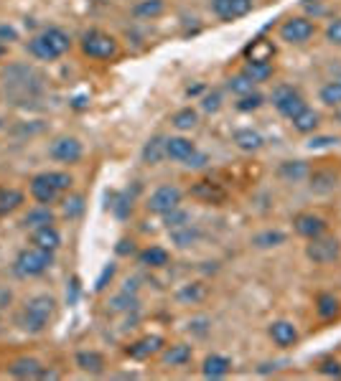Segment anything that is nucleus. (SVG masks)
<instances>
[{
	"instance_id": "58836bf2",
	"label": "nucleus",
	"mask_w": 341,
	"mask_h": 381,
	"mask_svg": "<svg viewBox=\"0 0 341 381\" xmlns=\"http://www.w3.org/2000/svg\"><path fill=\"white\" fill-rule=\"evenodd\" d=\"M163 224H166V229H179V226H186V224H191V216L189 211H184V209H173V211L163 213Z\"/></svg>"
},
{
	"instance_id": "49530a36",
	"label": "nucleus",
	"mask_w": 341,
	"mask_h": 381,
	"mask_svg": "<svg viewBox=\"0 0 341 381\" xmlns=\"http://www.w3.org/2000/svg\"><path fill=\"white\" fill-rule=\"evenodd\" d=\"M209 163V155L207 153H194V155H189V158L184 160V166H186V168H194V170H199V168H204V166H207Z\"/></svg>"
},
{
	"instance_id": "4c0bfd02",
	"label": "nucleus",
	"mask_w": 341,
	"mask_h": 381,
	"mask_svg": "<svg viewBox=\"0 0 341 381\" xmlns=\"http://www.w3.org/2000/svg\"><path fill=\"white\" fill-rule=\"evenodd\" d=\"M23 204V194L16 191V188H8V191H0V213H10L16 211L18 206Z\"/></svg>"
},
{
	"instance_id": "aec40b11",
	"label": "nucleus",
	"mask_w": 341,
	"mask_h": 381,
	"mask_svg": "<svg viewBox=\"0 0 341 381\" xmlns=\"http://www.w3.org/2000/svg\"><path fill=\"white\" fill-rule=\"evenodd\" d=\"M232 371V361L227 358V356H219V354H212L204 358V366H201V373L207 376V379H222L227 373Z\"/></svg>"
},
{
	"instance_id": "1a4fd4ad",
	"label": "nucleus",
	"mask_w": 341,
	"mask_h": 381,
	"mask_svg": "<svg viewBox=\"0 0 341 381\" xmlns=\"http://www.w3.org/2000/svg\"><path fill=\"white\" fill-rule=\"evenodd\" d=\"M49 155L59 163H66V166H72V163H79L81 155H84V148H81V142L77 137H69V135H62V137H56L51 145H49Z\"/></svg>"
},
{
	"instance_id": "5701e85b",
	"label": "nucleus",
	"mask_w": 341,
	"mask_h": 381,
	"mask_svg": "<svg viewBox=\"0 0 341 381\" xmlns=\"http://www.w3.org/2000/svg\"><path fill=\"white\" fill-rule=\"evenodd\" d=\"M143 163L145 166H158L166 158V137L163 135H153L151 140L143 145Z\"/></svg>"
},
{
	"instance_id": "f8f14e48",
	"label": "nucleus",
	"mask_w": 341,
	"mask_h": 381,
	"mask_svg": "<svg viewBox=\"0 0 341 381\" xmlns=\"http://www.w3.org/2000/svg\"><path fill=\"white\" fill-rule=\"evenodd\" d=\"M191 196L201 201V204H214V206H222L227 198V191L219 183L214 181H197L194 186H191Z\"/></svg>"
},
{
	"instance_id": "ddd939ff",
	"label": "nucleus",
	"mask_w": 341,
	"mask_h": 381,
	"mask_svg": "<svg viewBox=\"0 0 341 381\" xmlns=\"http://www.w3.org/2000/svg\"><path fill=\"white\" fill-rule=\"evenodd\" d=\"M268 336L273 338V343L278 348H290L298 343V330L290 320H275V323H270Z\"/></svg>"
},
{
	"instance_id": "5fc2aeb1",
	"label": "nucleus",
	"mask_w": 341,
	"mask_h": 381,
	"mask_svg": "<svg viewBox=\"0 0 341 381\" xmlns=\"http://www.w3.org/2000/svg\"><path fill=\"white\" fill-rule=\"evenodd\" d=\"M336 122L341 124V107H336Z\"/></svg>"
},
{
	"instance_id": "dca6fc26",
	"label": "nucleus",
	"mask_w": 341,
	"mask_h": 381,
	"mask_svg": "<svg viewBox=\"0 0 341 381\" xmlns=\"http://www.w3.org/2000/svg\"><path fill=\"white\" fill-rule=\"evenodd\" d=\"M197 153V145L189 140V137H166V158L176 160V163H184V160Z\"/></svg>"
},
{
	"instance_id": "c03bdc74",
	"label": "nucleus",
	"mask_w": 341,
	"mask_h": 381,
	"mask_svg": "<svg viewBox=\"0 0 341 381\" xmlns=\"http://www.w3.org/2000/svg\"><path fill=\"white\" fill-rule=\"evenodd\" d=\"M318 371L323 376H333V379H341V364L336 358H323L321 364H318Z\"/></svg>"
},
{
	"instance_id": "20e7f679",
	"label": "nucleus",
	"mask_w": 341,
	"mask_h": 381,
	"mask_svg": "<svg viewBox=\"0 0 341 381\" xmlns=\"http://www.w3.org/2000/svg\"><path fill=\"white\" fill-rule=\"evenodd\" d=\"M51 265H54V252H46L41 247H31V249H23L18 257H16L13 272L26 280V277L44 275Z\"/></svg>"
},
{
	"instance_id": "a211bd4d",
	"label": "nucleus",
	"mask_w": 341,
	"mask_h": 381,
	"mask_svg": "<svg viewBox=\"0 0 341 381\" xmlns=\"http://www.w3.org/2000/svg\"><path fill=\"white\" fill-rule=\"evenodd\" d=\"M290 124H293V130H296V133L311 135V133H316V130H318V124H321V115L316 112L314 107L305 105L303 109H301V112H298V115L290 120Z\"/></svg>"
},
{
	"instance_id": "a18cd8bd",
	"label": "nucleus",
	"mask_w": 341,
	"mask_h": 381,
	"mask_svg": "<svg viewBox=\"0 0 341 381\" xmlns=\"http://www.w3.org/2000/svg\"><path fill=\"white\" fill-rule=\"evenodd\" d=\"M201 107H204V112H219V107H222V94H219V92H209L207 97L201 99Z\"/></svg>"
},
{
	"instance_id": "cd10ccee",
	"label": "nucleus",
	"mask_w": 341,
	"mask_h": 381,
	"mask_svg": "<svg viewBox=\"0 0 341 381\" xmlns=\"http://www.w3.org/2000/svg\"><path fill=\"white\" fill-rule=\"evenodd\" d=\"M199 239H201V231H199L197 226H191V224H186V226H179V229H170V241H173V244H176L179 249L194 247Z\"/></svg>"
},
{
	"instance_id": "f3484780",
	"label": "nucleus",
	"mask_w": 341,
	"mask_h": 381,
	"mask_svg": "<svg viewBox=\"0 0 341 381\" xmlns=\"http://www.w3.org/2000/svg\"><path fill=\"white\" fill-rule=\"evenodd\" d=\"M8 371H10V376H16V379H38L41 371H44V366H41V361L31 358V356H21V358H16V361L8 366Z\"/></svg>"
},
{
	"instance_id": "6e6552de",
	"label": "nucleus",
	"mask_w": 341,
	"mask_h": 381,
	"mask_svg": "<svg viewBox=\"0 0 341 381\" xmlns=\"http://www.w3.org/2000/svg\"><path fill=\"white\" fill-rule=\"evenodd\" d=\"M273 107H275L286 120H293V117L305 107V99L296 87L283 84V87H278L273 92Z\"/></svg>"
},
{
	"instance_id": "0eeeda50",
	"label": "nucleus",
	"mask_w": 341,
	"mask_h": 381,
	"mask_svg": "<svg viewBox=\"0 0 341 381\" xmlns=\"http://www.w3.org/2000/svg\"><path fill=\"white\" fill-rule=\"evenodd\" d=\"M181 201H184V191H181L179 186H173V183H166V186H158L155 191H153L145 206H148V211L151 213L163 216V213L179 209Z\"/></svg>"
},
{
	"instance_id": "393cba45",
	"label": "nucleus",
	"mask_w": 341,
	"mask_h": 381,
	"mask_svg": "<svg viewBox=\"0 0 341 381\" xmlns=\"http://www.w3.org/2000/svg\"><path fill=\"white\" fill-rule=\"evenodd\" d=\"M316 313L321 320H331L341 313V302L336 295L331 293H318L316 295Z\"/></svg>"
},
{
	"instance_id": "423d86ee",
	"label": "nucleus",
	"mask_w": 341,
	"mask_h": 381,
	"mask_svg": "<svg viewBox=\"0 0 341 381\" xmlns=\"http://www.w3.org/2000/svg\"><path fill=\"white\" fill-rule=\"evenodd\" d=\"M341 254V244L336 237H326V234H321V237H316V239H308V244H305V257L311 259L314 265H331V262H336Z\"/></svg>"
},
{
	"instance_id": "864d4df0",
	"label": "nucleus",
	"mask_w": 341,
	"mask_h": 381,
	"mask_svg": "<svg viewBox=\"0 0 341 381\" xmlns=\"http://www.w3.org/2000/svg\"><path fill=\"white\" fill-rule=\"evenodd\" d=\"M5 53H8V44H3V41H0V56H5Z\"/></svg>"
},
{
	"instance_id": "f257e3e1",
	"label": "nucleus",
	"mask_w": 341,
	"mask_h": 381,
	"mask_svg": "<svg viewBox=\"0 0 341 381\" xmlns=\"http://www.w3.org/2000/svg\"><path fill=\"white\" fill-rule=\"evenodd\" d=\"M69 49H72V36L66 34L64 28H44L41 34H36L28 41L31 56H36L41 62H54Z\"/></svg>"
},
{
	"instance_id": "4be33fe9",
	"label": "nucleus",
	"mask_w": 341,
	"mask_h": 381,
	"mask_svg": "<svg viewBox=\"0 0 341 381\" xmlns=\"http://www.w3.org/2000/svg\"><path fill=\"white\" fill-rule=\"evenodd\" d=\"M34 247H41L46 252H56V249L62 247V234L54 229V226H41V229H34Z\"/></svg>"
},
{
	"instance_id": "72a5a7b5",
	"label": "nucleus",
	"mask_w": 341,
	"mask_h": 381,
	"mask_svg": "<svg viewBox=\"0 0 341 381\" xmlns=\"http://www.w3.org/2000/svg\"><path fill=\"white\" fill-rule=\"evenodd\" d=\"M163 10H166V3H163V0H140L133 8V16L143 18V21H153V18L163 16Z\"/></svg>"
},
{
	"instance_id": "603ef678",
	"label": "nucleus",
	"mask_w": 341,
	"mask_h": 381,
	"mask_svg": "<svg viewBox=\"0 0 341 381\" xmlns=\"http://www.w3.org/2000/svg\"><path fill=\"white\" fill-rule=\"evenodd\" d=\"M179 298H181V300H199V298H204V287H199V285H194V290H191V287H186V290H184Z\"/></svg>"
},
{
	"instance_id": "c85d7f7f",
	"label": "nucleus",
	"mask_w": 341,
	"mask_h": 381,
	"mask_svg": "<svg viewBox=\"0 0 341 381\" xmlns=\"http://www.w3.org/2000/svg\"><path fill=\"white\" fill-rule=\"evenodd\" d=\"M168 259H170V254L163 247H148V249H143V252L138 254V262H140L143 267H151V270L166 267V265H168Z\"/></svg>"
},
{
	"instance_id": "3c124183",
	"label": "nucleus",
	"mask_w": 341,
	"mask_h": 381,
	"mask_svg": "<svg viewBox=\"0 0 341 381\" xmlns=\"http://www.w3.org/2000/svg\"><path fill=\"white\" fill-rule=\"evenodd\" d=\"M112 275H115V265H108L105 270H102V275H99L94 290H105V285H108V280H112Z\"/></svg>"
},
{
	"instance_id": "6ab92c4d",
	"label": "nucleus",
	"mask_w": 341,
	"mask_h": 381,
	"mask_svg": "<svg viewBox=\"0 0 341 381\" xmlns=\"http://www.w3.org/2000/svg\"><path fill=\"white\" fill-rule=\"evenodd\" d=\"M191 356H194L191 346H186V343H173V346H168L166 351H163L161 361H163V366H170V369H179V366H186V364H189Z\"/></svg>"
},
{
	"instance_id": "c9c22d12",
	"label": "nucleus",
	"mask_w": 341,
	"mask_h": 381,
	"mask_svg": "<svg viewBox=\"0 0 341 381\" xmlns=\"http://www.w3.org/2000/svg\"><path fill=\"white\" fill-rule=\"evenodd\" d=\"M255 87H257V84H255V81H252L250 77H244L242 71L227 79V89H229L232 94H237V97H244V94H250V92H255Z\"/></svg>"
},
{
	"instance_id": "2eb2a0df",
	"label": "nucleus",
	"mask_w": 341,
	"mask_h": 381,
	"mask_svg": "<svg viewBox=\"0 0 341 381\" xmlns=\"http://www.w3.org/2000/svg\"><path fill=\"white\" fill-rule=\"evenodd\" d=\"M163 348V338L161 336H145L140 341H135L133 346L127 348V356L130 358H138V361H145V358H151V356L161 354Z\"/></svg>"
},
{
	"instance_id": "473e14b6",
	"label": "nucleus",
	"mask_w": 341,
	"mask_h": 381,
	"mask_svg": "<svg viewBox=\"0 0 341 381\" xmlns=\"http://www.w3.org/2000/svg\"><path fill=\"white\" fill-rule=\"evenodd\" d=\"M170 124H173L176 130H181V133L194 130V127L199 124V112L197 109H191V107H184V109H179V112H173Z\"/></svg>"
},
{
	"instance_id": "de8ad7c7",
	"label": "nucleus",
	"mask_w": 341,
	"mask_h": 381,
	"mask_svg": "<svg viewBox=\"0 0 341 381\" xmlns=\"http://www.w3.org/2000/svg\"><path fill=\"white\" fill-rule=\"evenodd\" d=\"M339 137H331V135H321V137H314V140L308 142V148L311 150H318V148H329V145H336Z\"/></svg>"
},
{
	"instance_id": "f704fd0d",
	"label": "nucleus",
	"mask_w": 341,
	"mask_h": 381,
	"mask_svg": "<svg viewBox=\"0 0 341 381\" xmlns=\"http://www.w3.org/2000/svg\"><path fill=\"white\" fill-rule=\"evenodd\" d=\"M318 99H321L326 107H341V79H333V81H326L318 92Z\"/></svg>"
},
{
	"instance_id": "79ce46f5",
	"label": "nucleus",
	"mask_w": 341,
	"mask_h": 381,
	"mask_svg": "<svg viewBox=\"0 0 341 381\" xmlns=\"http://www.w3.org/2000/svg\"><path fill=\"white\" fill-rule=\"evenodd\" d=\"M49 181H51L59 191H69L74 183V178L69 176V173H64V170H51V173H49Z\"/></svg>"
},
{
	"instance_id": "7c9ffc66",
	"label": "nucleus",
	"mask_w": 341,
	"mask_h": 381,
	"mask_svg": "<svg viewBox=\"0 0 341 381\" xmlns=\"http://www.w3.org/2000/svg\"><path fill=\"white\" fill-rule=\"evenodd\" d=\"M23 224L26 226H31V229H41V226H54V213H51V209L49 206H36V209H31V211L26 213V219H23Z\"/></svg>"
},
{
	"instance_id": "8fccbe9b",
	"label": "nucleus",
	"mask_w": 341,
	"mask_h": 381,
	"mask_svg": "<svg viewBox=\"0 0 341 381\" xmlns=\"http://www.w3.org/2000/svg\"><path fill=\"white\" fill-rule=\"evenodd\" d=\"M0 41H3V44L18 41V31H16L13 26H0Z\"/></svg>"
},
{
	"instance_id": "2f4dec72",
	"label": "nucleus",
	"mask_w": 341,
	"mask_h": 381,
	"mask_svg": "<svg viewBox=\"0 0 341 381\" xmlns=\"http://www.w3.org/2000/svg\"><path fill=\"white\" fill-rule=\"evenodd\" d=\"M273 71H275L273 62H247L242 74L244 77H250L255 84H262V81H268L270 77H273Z\"/></svg>"
},
{
	"instance_id": "9b49d317",
	"label": "nucleus",
	"mask_w": 341,
	"mask_h": 381,
	"mask_svg": "<svg viewBox=\"0 0 341 381\" xmlns=\"http://www.w3.org/2000/svg\"><path fill=\"white\" fill-rule=\"evenodd\" d=\"M212 10L222 21H237L252 10V0H212Z\"/></svg>"
},
{
	"instance_id": "39448f33",
	"label": "nucleus",
	"mask_w": 341,
	"mask_h": 381,
	"mask_svg": "<svg viewBox=\"0 0 341 381\" xmlns=\"http://www.w3.org/2000/svg\"><path fill=\"white\" fill-rule=\"evenodd\" d=\"M280 38L290 46H303L316 36V23L305 16H293L280 23Z\"/></svg>"
},
{
	"instance_id": "7ed1b4c3",
	"label": "nucleus",
	"mask_w": 341,
	"mask_h": 381,
	"mask_svg": "<svg viewBox=\"0 0 341 381\" xmlns=\"http://www.w3.org/2000/svg\"><path fill=\"white\" fill-rule=\"evenodd\" d=\"M81 53L90 59H97V62H110L120 53V44H117L115 36L94 28V31H87L81 36Z\"/></svg>"
},
{
	"instance_id": "a19ab883",
	"label": "nucleus",
	"mask_w": 341,
	"mask_h": 381,
	"mask_svg": "<svg viewBox=\"0 0 341 381\" xmlns=\"http://www.w3.org/2000/svg\"><path fill=\"white\" fill-rule=\"evenodd\" d=\"M81 211H84V198H81V196H66V198H64V213H66L69 219H77Z\"/></svg>"
},
{
	"instance_id": "412c9836",
	"label": "nucleus",
	"mask_w": 341,
	"mask_h": 381,
	"mask_svg": "<svg viewBox=\"0 0 341 381\" xmlns=\"http://www.w3.org/2000/svg\"><path fill=\"white\" fill-rule=\"evenodd\" d=\"M234 145L244 153H257L265 145V137L252 127H242V130L234 133Z\"/></svg>"
},
{
	"instance_id": "c756f323",
	"label": "nucleus",
	"mask_w": 341,
	"mask_h": 381,
	"mask_svg": "<svg viewBox=\"0 0 341 381\" xmlns=\"http://www.w3.org/2000/svg\"><path fill=\"white\" fill-rule=\"evenodd\" d=\"M280 178H286V181H290V183H298V181H303V178L311 176V168L305 166L303 160H288V163H283L278 168Z\"/></svg>"
},
{
	"instance_id": "09e8293b",
	"label": "nucleus",
	"mask_w": 341,
	"mask_h": 381,
	"mask_svg": "<svg viewBox=\"0 0 341 381\" xmlns=\"http://www.w3.org/2000/svg\"><path fill=\"white\" fill-rule=\"evenodd\" d=\"M115 252L120 254V257H130V254H135V241L133 239H120L117 241Z\"/></svg>"
},
{
	"instance_id": "a878e982",
	"label": "nucleus",
	"mask_w": 341,
	"mask_h": 381,
	"mask_svg": "<svg viewBox=\"0 0 341 381\" xmlns=\"http://www.w3.org/2000/svg\"><path fill=\"white\" fill-rule=\"evenodd\" d=\"M244 56H247V62H273V56H275V46L265 41V38H255L247 49H244Z\"/></svg>"
},
{
	"instance_id": "9d476101",
	"label": "nucleus",
	"mask_w": 341,
	"mask_h": 381,
	"mask_svg": "<svg viewBox=\"0 0 341 381\" xmlns=\"http://www.w3.org/2000/svg\"><path fill=\"white\" fill-rule=\"evenodd\" d=\"M293 229L303 239H316V237L326 234V222H323L321 216H316V213H308V211L296 213L293 216Z\"/></svg>"
},
{
	"instance_id": "f03ea898",
	"label": "nucleus",
	"mask_w": 341,
	"mask_h": 381,
	"mask_svg": "<svg viewBox=\"0 0 341 381\" xmlns=\"http://www.w3.org/2000/svg\"><path fill=\"white\" fill-rule=\"evenodd\" d=\"M56 300L51 295H36L23 305V311L18 315V326L28 333H41L49 326V320L54 318Z\"/></svg>"
},
{
	"instance_id": "37998d69",
	"label": "nucleus",
	"mask_w": 341,
	"mask_h": 381,
	"mask_svg": "<svg viewBox=\"0 0 341 381\" xmlns=\"http://www.w3.org/2000/svg\"><path fill=\"white\" fill-rule=\"evenodd\" d=\"M326 41L341 49V18H333L331 23L326 26Z\"/></svg>"
},
{
	"instance_id": "e433bc0d",
	"label": "nucleus",
	"mask_w": 341,
	"mask_h": 381,
	"mask_svg": "<svg viewBox=\"0 0 341 381\" xmlns=\"http://www.w3.org/2000/svg\"><path fill=\"white\" fill-rule=\"evenodd\" d=\"M252 244L257 249L280 247V244H286V234H283V231H262V234H255V237H252Z\"/></svg>"
},
{
	"instance_id": "4468645a",
	"label": "nucleus",
	"mask_w": 341,
	"mask_h": 381,
	"mask_svg": "<svg viewBox=\"0 0 341 381\" xmlns=\"http://www.w3.org/2000/svg\"><path fill=\"white\" fill-rule=\"evenodd\" d=\"M62 194L59 188L49 181V173H38V176L31 178V196H34V201H38V204H54L56 196Z\"/></svg>"
},
{
	"instance_id": "ea45409f",
	"label": "nucleus",
	"mask_w": 341,
	"mask_h": 381,
	"mask_svg": "<svg viewBox=\"0 0 341 381\" xmlns=\"http://www.w3.org/2000/svg\"><path fill=\"white\" fill-rule=\"evenodd\" d=\"M262 105H265V97H262L260 92H250V94L240 97L237 109H240V112H255V109H260Z\"/></svg>"
},
{
	"instance_id": "b1692460",
	"label": "nucleus",
	"mask_w": 341,
	"mask_h": 381,
	"mask_svg": "<svg viewBox=\"0 0 341 381\" xmlns=\"http://www.w3.org/2000/svg\"><path fill=\"white\" fill-rule=\"evenodd\" d=\"M311 191L314 194H331L333 188H336V181H339V176H336V170H314L311 173Z\"/></svg>"
},
{
	"instance_id": "bb28decb",
	"label": "nucleus",
	"mask_w": 341,
	"mask_h": 381,
	"mask_svg": "<svg viewBox=\"0 0 341 381\" xmlns=\"http://www.w3.org/2000/svg\"><path fill=\"white\" fill-rule=\"evenodd\" d=\"M77 366H79L84 373H102L105 371V358H102V354H97V351H79L77 354Z\"/></svg>"
}]
</instances>
